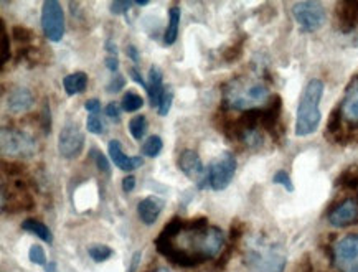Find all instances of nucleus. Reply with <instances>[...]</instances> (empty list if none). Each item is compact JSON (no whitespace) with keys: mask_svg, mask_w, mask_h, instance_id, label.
I'll list each match as a JSON object with an SVG mask.
<instances>
[{"mask_svg":"<svg viewBox=\"0 0 358 272\" xmlns=\"http://www.w3.org/2000/svg\"><path fill=\"white\" fill-rule=\"evenodd\" d=\"M223 246V231L216 226H208L207 218L190 221L174 218L155 239L159 254L180 267H196L210 261L221 254Z\"/></svg>","mask_w":358,"mask_h":272,"instance_id":"f257e3e1","label":"nucleus"},{"mask_svg":"<svg viewBox=\"0 0 358 272\" xmlns=\"http://www.w3.org/2000/svg\"><path fill=\"white\" fill-rule=\"evenodd\" d=\"M271 99L269 87L261 79L235 78L225 87V104L233 109H261Z\"/></svg>","mask_w":358,"mask_h":272,"instance_id":"f03ea898","label":"nucleus"},{"mask_svg":"<svg viewBox=\"0 0 358 272\" xmlns=\"http://www.w3.org/2000/svg\"><path fill=\"white\" fill-rule=\"evenodd\" d=\"M324 96V83L322 79H311L304 87L299 99L296 119V134L299 137L311 135L319 127L322 114H320V101Z\"/></svg>","mask_w":358,"mask_h":272,"instance_id":"7ed1b4c3","label":"nucleus"},{"mask_svg":"<svg viewBox=\"0 0 358 272\" xmlns=\"http://www.w3.org/2000/svg\"><path fill=\"white\" fill-rule=\"evenodd\" d=\"M246 262L256 272H284L287 259L279 244L256 239L248 247Z\"/></svg>","mask_w":358,"mask_h":272,"instance_id":"20e7f679","label":"nucleus"},{"mask_svg":"<svg viewBox=\"0 0 358 272\" xmlns=\"http://www.w3.org/2000/svg\"><path fill=\"white\" fill-rule=\"evenodd\" d=\"M238 163H236L235 155L231 152H223L220 157H216L213 162L208 165L207 169V177L210 188L216 191L225 190L231 183L233 177H235V172Z\"/></svg>","mask_w":358,"mask_h":272,"instance_id":"39448f33","label":"nucleus"},{"mask_svg":"<svg viewBox=\"0 0 358 272\" xmlns=\"http://www.w3.org/2000/svg\"><path fill=\"white\" fill-rule=\"evenodd\" d=\"M332 262L340 272H358V234H348L335 243Z\"/></svg>","mask_w":358,"mask_h":272,"instance_id":"423d86ee","label":"nucleus"},{"mask_svg":"<svg viewBox=\"0 0 358 272\" xmlns=\"http://www.w3.org/2000/svg\"><path fill=\"white\" fill-rule=\"evenodd\" d=\"M42 29L50 42H62L64 35V14L62 3L56 0H45L42 5Z\"/></svg>","mask_w":358,"mask_h":272,"instance_id":"0eeeda50","label":"nucleus"},{"mask_svg":"<svg viewBox=\"0 0 358 272\" xmlns=\"http://www.w3.org/2000/svg\"><path fill=\"white\" fill-rule=\"evenodd\" d=\"M292 17L304 31L319 30L325 22V9L320 2H297L292 5Z\"/></svg>","mask_w":358,"mask_h":272,"instance_id":"6e6552de","label":"nucleus"},{"mask_svg":"<svg viewBox=\"0 0 358 272\" xmlns=\"http://www.w3.org/2000/svg\"><path fill=\"white\" fill-rule=\"evenodd\" d=\"M2 154L12 157H31L35 154V141L25 132L2 129Z\"/></svg>","mask_w":358,"mask_h":272,"instance_id":"1a4fd4ad","label":"nucleus"},{"mask_svg":"<svg viewBox=\"0 0 358 272\" xmlns=\"http://www.w3.org/2000/svg\"><path fill=\"white\" fill-rule=\"evenodd\" d=\"M84 147V134L78 124L66 122L58 135V152L63 159L71 160L81 154Z\"/></svg>","mask_w":358,"mask_h":272,"instance_id":"9d476101","label":"nucleus"},{"mask_svg":"<svg viewBox=\"0 0 358 272\" xmlns=\"http://www.w3.org/2000/svg\"><path fill=\"white\" fill-rule=\"evenodd\" d=\"M177 167H179L185 177L195 180L199 190H205V188L210 187L207 177V170L203 169L202 159H200V155L196 154L195 150H190V149L183 150L182 154L179 155V160H177Z\"/></svg>","mask_w":358,"mask_h":272,"instance_id":"9b49d317","label":"nucleus"},{"mask_svg":"<svg viewBox=\"0 0 358 272\" xmlns=\"http://www.w3.org/2000/svg\"><path fill=\"white\" fill-rule=\"evenodd\" d=\"M358 221V200L347 198L333 206L329 213V223L335 228H345Z\"/></svg>","mask_w":358,"mask_h":272,"instance_id":"f8f14e48","label":"nucleus"},{"mask_svg":"<svg viewBox=\"0 0 358 272\" xmlns=\"http://www.w3.org/2000/svg\"><path fill=\"white\" fill-rule=\"evenodd\" d=\"M340 113L344 121L352 127H358V74L353 76L345 90L340 104Z\"/></svg>","mask_w":358,"mask_h":272,"instance_id":"ddd939ff","label":"nucleus"},{"mask_svg":"<svg viewBox=\"0 0 358 272\" xmlns=\"http://www.w3.org/2000/svg\"><path fill=\"white\" fill-rule=\"evenodd\" d=\"M335 17L339 29L350 33L358 27V2L357 0H342L335 7Z\"/></svg>","mask_w":358,"mask_h":272,"instance_id":"4468645a","label":"nucleus"},{"mask_svg":"<svg viewBox=\"0 0 358 272\" xmlns=\"http://www.w3.org/2000/svg\"><path fill=\"white\" fill-rule=\"evenodd\" d=\"M283 111V101L279 96H272L266 107H261V129L268 131L269 134L277 135L279 132V119Z\"/></svg>","mask_w":358,"mask_h":272,"instance_id":"2eb2a0df","label":"nucleus"},{"mask_svg":"<svg viewBox=\"0 0 358 272\" xmlns=\"http://www.w3.org/2000/svg\"><path fill=\"white\" fill-rule=\"evenodd\" d=\"M7 106L12 114H25L34 106V94L28 87H14L7 96Z\"/></svg>","mask_w":358,"mask_h":272,"instance_id":"dca6fc26","label":"nucleus"},{"mask_svg":"<svg viewBox=\"0 0 358 272\" xmlns=\"http://www.w3.org/2000/svg\"><path fill=\"white\" fill-rule=\"evenodd\" d=\"M110 157L116 167L124 172H132L139 169L140 165H144L142 157H127L123 152L119 141H111L110 142Z\"/></svg>","mask_w":358,"mask_h":272,"instance_id":"f3484780","label":"nucleus"},{"mask_svg":"<svg viewBox=\"0 0 358 272\" xmlns=\"http://www.w3.org/2000/svg\"><path fill=\"white\" fill-rule=\"evenodd\" d=\"M164 91H166V86H164V74L160 71V68L152 66L151 71H149V101H151L152 107H157L159 109L160 99H162Z\"/></svg>","mask_w":358,"mask_h":272,"instance_id":"a211bd4d","label":"nucleus"},{"mask_svg":"<svg viewBox=\"0 0 358 272\" xmlns=\"http://www.w3.org/2000/svg\"><path fill=\"white\" fill-rule=\"evenodd\" d=\"M160 211H162V202H159V200L154 197L144 198L138 205V213L140 221L147 226L154 225L157 219H159Z\"/></svg>","mask_w":358,"mask_h":272,"instance_id":"6ab92c4d","label":"nucleus"},{"mask_svg":"<svg viewBox=\"0 0 358 272\" xmlns=\"http://www.w3.org/2000/svg\"><path fill=\"white\" fill-rule=\"evenodd\" d=\"M327 137L332 142L344 144L345 142V131H344V118H342L340 107L332 111L331 119L327 122Z\"/></svg>","mask_w":358,"mask_h":272,"instance_id":"aec40b11","label":"nucleus"},{"mask_svg":"<svg viewBox=\"0 0 358 272\" xmlns=\"http://www.w3.org/2000/svg\"><path fill=\"white\" fill-rule=\"evenodd\" d=\"M179 25H180V9L177 5L170 7L168 10V25L164 35V45L172 46L179 37Z\"/></svg>","mask_w":358,"mask_h":272,"instance_id":"412c9836","label":"nucleus"},{"mask_svg":"<svg viewBox=\"0 0 358 272\" xmlns=\"http://www.w3.org/2000/svg\"><path fill=\"white\" fill-rule=\"evenodd\" d=\"M22 230L27 231V233L30 234H35L37 238L42 239V241H45L48 244L53 243V234H51L50 228L47 225H43L42 221H38V219H34V218H28L25 221L22 223Z\"/></svg>","mask_w":358,"mask_h":272,"instance_id":"4be33fe9","label":"nucleus"},{"mask_svg":"<svg viewBox=\"0 0 358 272\" xmlns=\"http://www.w3.org/2000/svg\"><path fill=\"white\" fill-rule=\"evenodd\" d=\"M63 86H64V91H66L68 96H75V94L83 93L88 86V74L83 73V71L68 74L66 78L63 79Z\"/></svg>","mask_w":358,"mask_h":272,"instance_id":"5701e85b","label":"nucleus"},{"mask_svg":"<svg viewBox=\"0 0 358 272\" xmlns=\"http://www.w3.org/2000/svg\"><path fill=\"white\" fill-rule=\"evenodd\" d=\"M120 106H123V111H126V113H136V111H139L144 106V99L138 93H134V91H127L123 96Z\"/></svg>","mask_w":358,"mask_h":272,"instance_id":"b1692460","label":"nucleus"},{"mask_svg":"<svg viewBox=\"0 0 358 272\" xmlns=\"http://www.w3.org/2000/svg\"><path fill=\"white\" fill-rule=\"evenodd\" d=\"M88 254H90V258L94 262H104L112 258L114 251H112V247L106 246V244H94V246H91L88 249Z\"/></svg>","mask_w":358,"mask_h":272,"instance_id":"393cba45","label":"nucleus"},{"mask_svg":"<svg viewBox=\"0 0 358 272\" xmlns=\"http://www.w3.org/2000/svg\"><path fill=\"white\" fill-rule=\"evenodd\" d=\"M129 131H131V135L136 139V141H140L147 132L146 115H136L134 119H131V122H129Z\"/></svg>","mask_w":358,"mask_h":272,"instance_id":"a878e982","label":"nucleus"},{"mask_svg":"<svg viewBox=\"0 0 358 272\" xmlns=\"http://www.w3.org/2000/svg\"><path fill=\"white\" fill-rule=\"evenodd\" d=\"M162 147H164L162 139H160L159 135H151V137H149L147 141L144 142L142 154L146 155V157L154 159V157H157V155L160 154V152H162Z\"/></svg>","mask_w":358,"mask_h":272,"instance_id":"bb28decb","label":"nucleus"},{"mask_svg":"<svg viewBox=\"0 0 358 272\" xmlns=\"http://www.w3.org/2000/svg\"><path fill=\"white\" fill-rule=\"evenodd\" d=\"M335 187L344 188H358V172L357 170H345L342 175L335 180Z\"/></svg>","mask_w":358,"mask_h":272,"instance_id":"cd10ccee","label":"nucleus"},{"mask_svg":"<svg viewBox=\"0 0 358 272\" xmlns=\"http://www.w3.org/2000/svg\"><path fill=\"white\" fill-rule=\"evenodd\" d=\"M243 46H244V37L240 38L238 42H235L231 46H228L227 50H225V53H223L225 62L235 63L236 59L241 57V53H243Z\"/></svg>","mask_w":358,"mask_h":272,"instance_id":"c85d7f7f","label":"nucleus"},{"mask_svg":"<svg viewBox=\"0 0 358 272\" xmlns=\"http://www.w3.org/2000/svg\"><path fill=\"white\" fill-rule=\"evenodd\" d=\"M28 259H30V262L37 264V266H47V256H45V251H43L42 246H38V244H34V246L30 247V251H28Z\"/></svg>","mask_w":358,"mask_h":272,"instance_id":"c756f323","label":"nucleus"},{"mask_svg":"<svg viewBox=\"0 0 358 272\" xmlns=\"http://www.w3.org/2000/svg\"><path fill=\"white\" fill-rule=\"evenodd\" d=\"M172 101H174V91H172L170 86H167L166 91H164V94H162V99H160L159 109H157L160 115L168 114V111H170V106H172Z\"/></svg>","mask_w":358,"mask_h":272,"instance_id":"7c9ffc66","label":"nucleus"},{"mask_svg":"<svg viewBox=\"0 0 358 272\" xmlns=\"http://www.w3.org/2000/svg\"><path fill=\"white\" fill-rule=\"evenodd\" d=\"M0 38H2V66L9 62L10 58V43H9V35H7L5 25H3V20H0Z\"/></svg>","mask_w":358,"mask_h":272,"instance_id":"2f4dec72","label":"nucleus"},{"mask_svg":"<svg viewBox=\"0 0 358 272\" xmlns=\"http://www.w3.org/2000/svg\"><path fill=\"white\" fill-rule=\"evenodd\" d=\"M34 37V33H31V30H28L27 27H22V25H15L14 29H12V38L15 40V42L18 43H28Z\"/></svg>","mask_w":358,"mask_h":272,"instance_id":"473e14b6","label":"nucleus"},{"mask_svg":"<svg viewBox=\"0 0 358 272\" xmlns=\"http://www.w3.org/2000/svg\"><path fill=\"white\" fill-rule=\"evenodd\" d=\"M272 182H274L276 185H283L287 191H294V183H292L291 177H289V174L285 170L276 172V175L272 177Z\"/></svg>","mask_w":358,"mask_h":272,"instance_id":"72a5a7b5","label":"nucleus"},{"mask_svg":"<svg viewBox=\"0 0 358 272\" xmlns=\"http://www.w3.org/2000/svg\"><path fill=\"white\" fill-rule=\"evenodd\" d=\"M91 155H92V157H94V162H96V167H98V170H99V172H103V174L110 175L111 165H110V162H107V159L104 157V155L101 154V152L92 150V152H91Z\"/></svg>","mask_w":358,"mask_h":272,"instance_id":"f704fd0d","label":"nucleus"},{"mask_svg":"<svg viewBox=\"0 0 358 272\" xmlns=\"http://www.w3.org/2000/svg\"><path fill=\"white\" fill-rule=\"evenodd\" d=\"M134 5V2L131 0H116V2L111 3V14L112 15H123Z\"/></svg>","mask_w":358,"mask_h":272,"instance_id":"c9c22d12","label":"nucleus"},{"mask_svg":"<svg viewBox=\"0 0 358 272\" xmlns=\"http://www.w3.org/2000/svg\"><path fill=\"white\" fill-rule=\"evenodd\" d=\"M86 127H88V132H91V134H94V135L103 134V131H104L101 119L96 118V115H90V118H88Z\"/></svg>","mask_w":358,"mask_h":272,"instance_id":"e433bc0d","label":"nucleus"},{"mask_svg":"<svg viewBox=\"0 0 358 272\" xmlns=\"http://www.w3.org/2000/svg\"><path fill=\"white\" fill-rule=\"evenodd\" d=\"M124 86H126V79H124V76H120V74H116L114 76V78H112L111 79V81H110V85H107L106 86V91H107V93H119V91L120 90H123V87Z\"/></svg>","mask_w":358,"mask_h":272,"instance_id":"4c0bfd02","label":"nucleus"},{"mask_svg":"<svg viewBox=\"0 0 358 272\" xmlns=\"http://www.w3.org/2000/svg\"><path fill=\"white\" fill-rule=\"evenodd\" d=\"M42 127H43V132L48 135L51 131V114H50V106H48V103L45 101L43 104V113H42Z\"/></svg>","mask_w":358,"mask_h":272,"instance_id":"58836bf2","label":"nucleus"},{"mask_svg":"<svg viewBox=\"0 0 358 272\" xmlns=\"http://www.w3.org/2000/svg\"><path fill=\"white\" fill-rule=\"evenodd\" d=\"M106 114H107V118L112 119V121L119 122V119H120V107L116 103H110V104H107V107H106Z\"/></svg>","mask_w":358,"mask_h":272,"instance_id":"ea45409f","label":"nucleus"},{"mask_svg":"<svg viewBox=\"0 0 358 272\" xmlns=\"http://www.w3.org/2000/svg\"><path fill=\"white\" fill-rule=\"evenodd\" d=\"M84 109L94 115L96 113L101 111V103H99V99H88V101L84 103Z\"/></svg>","mask_w":358,"mask_h":272,"instance_id":"a19ab883","label":"nucleus"},{"mask_svg":"<svg viewBox=\"0 0 358 272\" xmlns=\"http://www.w3.org/2000/svg\"><path fill=\"white\" fill-rule=\"evenodd\" d=\"M134 188H136V177H134V175H127V177H124L123 190L126 191V193H131Z\"/></svg>","mask_w":358,"mask_h":272,"instance_id":"79ce46f5","label":"nucleus"},{"mask_svg":"<svg viewBox=\"0 0 358 272\" xmlns=\"http://www.w3.org/2000/svg\"><path fill=\"white\" fill-rule=\"evenodd\" d=\"M129 73H131V78H132V79H134V81H136V83H138V85H139V86H142V87H144V90H147V87H149V85H147V83H146V79H144V78H142V74H140V73H139V71H138V70H136V68H131V71H129Z\"/></svg>","mask_w":358,"mask_h":272,"instance_id":"37998d69","label":"nucleus"},{"mask_svg":"<svg viewBox=\"0 0 358 272\" xmlns=\"http://www.w3.org/2000/svg\"><path fill=\"white\" fill-rule=\"evenodd\" d=\"M296 272H312V262L309 259V256H304V259L297 264Z\"/></svg>","mask_w":358,"mask_h":272,"instance_id":"c03bdc74","label":"nucleus"},{"mask_svg":"<svg viewBox=\"0 0 358 272\" xmlns=\"http://www.w3.org/2000/svg\"><path fill=\"white\" fill-rule=\"evenodd\" d=\"M106 66L110 68L112 73H116V71H118V68H119V59H118V57H111V55H107Z\"/></svg>","mask_w":358,"mask_h":272,"instance_id":"a18cd8bd","label":"nucleus"},{"mask_svg":"<svg viewBox=\"0 0 358 272\" xmlns=\"http://www.w3.org/2000/svg\"><path fill=\"white\" fill-rule=\"evenodd\" d=\"M127 57L131 58L134 63H139V62H140V55H139L138 48H136L134 45H129V46H127Z\"/></svg>","mask_w":358,"mask_h":272,"instance_id":"49530a36","label":"nucleus"},{"mask_svg":"<svg viewBox=\"0 0 358 272\" xmlns=\"http://www.w3.org/2000/svg\"><path fill=\"white\" fill-rule=\"evenodd\" d=\"M140 258H142V253H140V251H138V253H136L134 256H132L131 267H129V271H127V272H136V269H138L139 264H140Z\"/></svg>","mask_w":358,"mask_h":272,"instance_id":"de8ad7c7","label":"nucleus"},{"mask_svg":"<svg viewBox=\"0 0 358 272\" xmlns=\"http://www.w3.org/2000/svg\"><path fill=\"white\" fill-rule=\"evenodd\" d=\"M106 50L111 57H118V48H116L114 43H112V40H107L106 42Z\"/></svg>","mask_w":358,"mask_h":272,"instance_id":"09e8293b","label":"nucleus"},{"mask_svg":"<svg viewBox=\"0 0 358 272\" xmlns=\"http://www.w3.org/2000/svg\"><path fill=\"white\" fill-rule=\"evenodd\" d=\"M45 272H56V264L55 262H48L45 266Z\"/></svg>","mask_w":358,"mask_h":272,"instance_id":"8fccbe9b","label":"nucleus"},{"mask_svg":"<svg viewBox=\"0 0 358 272\" xmlns=\"http://www.w3.org/2000/svg\"><path fill=\"white\" fill-rule=\"evenodd\" d=\"M146 272H170V269H167V267H157V269H147Z\"/></svg>","mask_w":358,"mask_h":272,"instance_id":"3c124183","label":"nucleus"},{"mask_svg":"<svg viewBox=\"0 0 358 272\" xmlns=\"http://www.w3.org/2000/svg\"><path fill=\"white\" fill-rule=\"evenodd\" d=\"M136 3H138V5H149L147 0H142V2H140V0H139V2H136Z\"/></svg>","mask_w":358,"mask_h":272,"instance_id":"603ef678","label":"nucleus"}]
</instances>
